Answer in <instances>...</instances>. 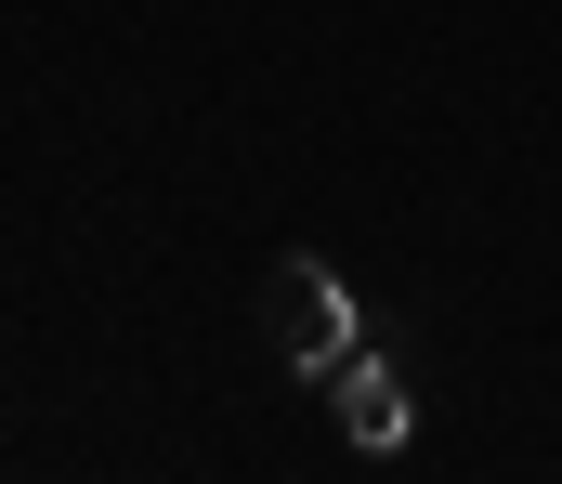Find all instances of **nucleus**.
I'll return each instance as SVG.
<instances>
[{
    "label": "nucleus",
    "instance_id": "nucleus-2",
    "mask_svg": "<svg viewBox=\"0 0 562 484\" xmlns=\"http://www.w3.org/2000/svg\"><path fill=\"white\" fill-rule=\"evenodd\" d=\"M327 393H340V432H353L367 459H393V446H406V380H393L380 353H353V367H327Z\"/></svg>",
    "mask_w": 562,
    "mask_h": 484
},
{
    "label": "nucleus",
    "instance_id": "nucleus-1",
    "mask_svg": "<svg viewBox=\"0 0 562 484\" xmlns=\"http://www.w3.org/2000/svg\"><path fill=\"white\" fill-rule=\"evenodd\" d=\"M276 353L314 367V380L367 353V315H353V289H340L327 262H276Z\"/></svg>",
    "mask_w": 562,
    "mask_h": 484
}]
</instances>
